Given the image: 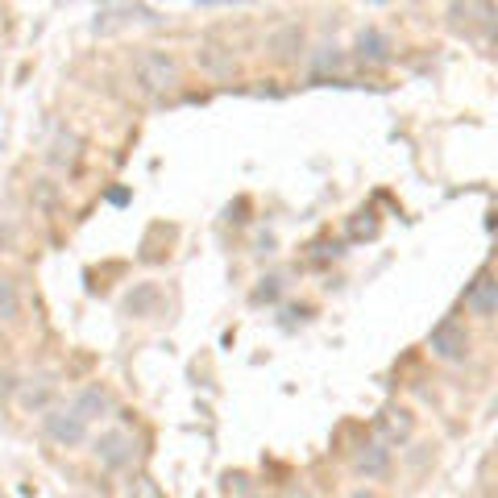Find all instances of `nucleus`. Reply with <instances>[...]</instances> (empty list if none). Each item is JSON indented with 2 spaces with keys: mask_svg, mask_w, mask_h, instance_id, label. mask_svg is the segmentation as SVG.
Wrapping results in <instances>:
<instances>
[{
  "mask_svg": "<svg viewBox=\"0 0 498 498\" xmlns=\"http://www.w3.org/2000/svg\"><path fill=\"white\" fill-rule=\"evenodd\" d=\"M134 80H137V88L149 92V96L171 92V88L179 83V63L171 58V54H162V50H146L134 63Z\"/></svg>",
  "mask_w": 498,
  "mask_h": 498,
  "instance_id": "1",
  "label": "nucleus"
},
{
  "mask_svg": "<svg viewBox=\"0 0 498 498\" xmlns=\"http://www.w3.org/2000/svg\"><path fill=\"white\" fill-rule=\"evenodd\" d=\"M432 353L445 357V362H461V357L470 353V333H465L457 320L436 324V328H432Z\"/></svg>",
  "mask_w": 498,
  "mask_h": 498,
  "instance_id": "2",
  "label": "nucleus"
},
{
  "mask_svg": "<svg viewBox=\"0 0 498 498\" xmlns=\"http://www.w3.org/2000/svg\"><path fill=\"white\" fill-rule=\"evenodd\" d=\"M46 432H50V441H58V445H80L83 436H88V419L75 416V407L71 411H50L46 416Z\"/></svg>",
  "mask_w": 498,
  "mask_h": 498,
  "instance_id": "3",
  "label": "nucleus"
},
{
  "mask_svg": "<svg viewBox=\"0 0 498 498\" xmlns=\"http://www.w3.org/2000/svg\"><path fill=\"white\" fill-rule=\"evenodd\" d=\"M96 457L104 461L108 470H121L125 461L134 457V448H129V436H125V432H104V436L96 441Z\"/></svg>",
  "mask_w": 498,
  "mask_h": 498,
  "instance_id": "4",
  "label": "nucleus"
},
{
  "mask_svg": "<svg viewBox=\"0 0 498 498\" xmlns=\"http://www.w3.org/2000/svg\"><path fill=\"white\" fill-rule=\"evenodd\" d=\"M465 308L478 311V316H490V311H494V279H490L486 270L478 274V283L465 291Z\"/></svg>",
  "mask_w": 498,
  "mask_h": 498,
  "instance_id": "5",
  "label": "nucleus"
},
{
  "mask_svg": "<svg viewBox=\"0 0 498 498\" xmlns=\"http://www.w3.org/2000/svg\"><path fill=\"white\" fill-rule=\"evenodd\" d=\"M357 58L362 63H387L391 58V42L382 38L378 29H365L362 38H357Z\"/></svg>",
  "mask_w": 498,
  "mask_h": 498,
  "instance_id": "6",
  "label": "nucleus"
},
{
  "mask_svg": "<svg viewBox=\"0 0 498 498\" xmlns=\"http://www.w3.org/2000/svg\"><path fill=\"white\" fill-rule=\"evenodd\" d=\"M108 407H112V399H108L100 387H88V391L75 399V416H80V419H96V416H104Z\"/></svg>",
  "mask_w": 498,
  "mask_h": 498,
  "instance_id": "7",
  "label": "nucleus"
},
{
  "mask_svg": "<svg viewBox=\"0 0 498 498\" xmlns=\"http://www.w3.org/2000/svg\"><path fill=\"white\" fill-rule=\"evenodd\" d=\"M387 457H391V453H387L382 445H374V453H370V457H362V470L365 473H382V470H387Z\"/></svg>",
  "mask_w": 498,
  "mask_h": 498,
  "instance_id": "8",
  "label": "nucleus"
},
{
  "mask_svg": "<svg viewBox=\"0 0 498 498\" xmlns=\"http://www.w3.org/2000/svg\"><path fill=\"white\" fill-rule=\"evenodd\" d=\"M154 299H158V291H154V287H146L142 295H129V311H134V316H142V311H146Z\"/></svg>",
  "mask_w": 498,
  "mask_h": 498,
  "instance_id": "9",
  "label": "nucleus"
},
{
  "mask_svg": "<svg viewBox=\"0 0 498 498\" xmlns=\"http://www.w3.org/2000/svg\"><path fill=\"white\" fill-rule=\"evenodd\" d=\"M17 311V295H13V287L0 279V316H13Z\"/></svg>",
  "mask_w": 498,
  "mask_h": 498,
  "instance_id": "10",
  "label": "nucleus"
},
{
  "mask_svg": "<svg viewBox=\"0 0 498 498\" xmlns=\"http://www.w3.org/2000/svg\"><path fill=\"white\" fill-rule=\"evenodd\" d=\"M353 498H374V494H365V490H357V494H353Z\"/></svg>",
  "mask_w": 498,
  "mask_h": 498,
  "instance_id": "11",
  "label": "nucleus"
}]
</instances>
